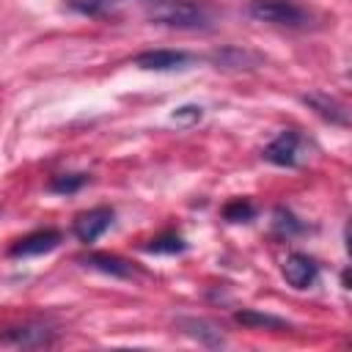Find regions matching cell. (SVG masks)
Segmentation results:
<instances>
[{"mask_svg": "<svg viewBox=\"0 0 352 352\" xmlns=\"http://www.w3.org/2000/svg\"><path fill=\"white\" fill-rule=\"evenodd\" d=\"M283 278L292 289H311L319 280V264L305 253H289L283 258Z\"/></svg>", "mask_w": 352, "mask_h": 352, "instance_id": "52a82bcc", "label": "cell"}, {"mask_svg": "<svg viewBox=\"0 0 352 352\" xmlns=\"http://www.w3.org/2000/svg\"><path fill=\"white\" fill-rule=\"evenodd\" d=\"M250 16L275 28H308L311 14L292 0H253Z\"/></svg>", "mask_w": 352, "mask_h": 352, "instance_id": "3957f363", "label": "cell"}, {"mask_svg": "<svg viewBox=\"0 0 352 352\" xmlns=\"http://www.w3.org/2000/svg\"><path fill=\"white\" fill-rule=\"evenodd\" d=\"M58 245H60V231H55V228H38V231H30V234H25L22 239H16V242L8 248V256H11V258L44 256V253L55 250Z\"/></svg>", "mask_w": 352, "mask_h": 352, "instance_id": "8992f818", "label": "cell"}, {"mask_svg": "<svg viewBox=\"0 0 352 352\" xmlns=\"http://www.w3.org/2000/svg\"><path fill=\"white\" fill-rule=\"evenodd\" d=\"M311 151H314V146H311V140L302 132L283 129V132H278V138H272L267 143V148H264L261 157L267 162L278 165V168H300V165L308 162Z\"/></svg>", "mask_w": 352, "mask_h": 352, "instance_id": "7a4b0ae2", "label": "cell"}, {"mask_svg": "<svg viewBox=\"0 0 352 352\" xmlns=\"http://www.w3.org/2000/svg\"><path fill=\"white\" fill-rule=\"evenodd\" d=\"M3 341L16 344V346H47L52 341V330L41 327V324H25V327H11Z\"/></svg>", "mask_w": 352, "mask_h": 352, "instance_id": "30bf717a", "label": "cell"}, {"mask_svg": "<svg viewBox=\"0 0 352 352\" xmlns=\"http://www.w3.org/2000/svg\"><path fill=\"white\" fill-rule=\"evenodd\" d=\"M245 327H264V330H289V322L272 314H258V311H236L234 316Z\"/></svg>", "mask_w": 352, "mask_h": 352, "instance_id": "4fadbf2b", "label": "cell"}, {"mask_svg": "<svg viewBox=\"0 0 352 352\" xmlns=\"http://www.w3.org/2000/svg\"><path fill=\"white\" fill-rule=\"evenodd\" d=\"M146 16L173 30H209L214 25V11L204 0H151Z\"/></svg>", "mask_w": 352, "mask_h": 352, "instance_id": "6da1fadb", "label": "cell"}, {"mask_svg": "<svg viewBox=\"0 0 352 352\" xmlns=\"http://www.w3.org/2000/svg\"><path fill=\"white\" fill-rule=\"evenodd\" d=\"M82 264L88 270H96V272L110 275V278H132L135 275V267L116 253H88L82 258Z\"/></svg>", "mask_w": 352, "mask_h": 352, "instance_id": "9c48e42d", "label": "cell"}, {"mask_svg": "<svg viewBox=\"0 0 352 352\" xmlns=\"http://www.w3.org/2000/svg\"><path fill=\"white\" fill-rule=\"evenodd\" d=\"M223 217L228 223H248L256 217V206L248 201V198H234L231 204L223 206Z\"/></svg>", "mask_w": 352, "mask_h": 352, "instance_id": "9a60e30c", "label": "cell"}, {"mask_svg": "<svg viewBox=\"0 0 352 352\" xmlns=\"http://www.w3.org/2000/svg\"><path fill=\"white\" fill-rule=\"evenodd\" d=\"M88 184V173H60L50 182V192H58V195H72L77 190H82Z\"/></svg>", "mask_w": 352, "mask_h": 352, "instance_id": "5bb4252c", "label": "cell"}, {"mask_svg": "<svg viewBox=\"0 0 352 352\" xmlns=\"http://www.w3.org/2000/svg\"><path fill=\"white\" fill-rule=\"evenodd\" d=\"M195 63V55L184 50H146L135 55V66L143 72H184Z\"/></svg>", "mask_w": 352, "mask_h": 352, "instance_id": "277c9868", "label": "cell"}, {"mask_svg": "<svg viewBox=\"0 0 352 352\" xmlns=\"http://www.w3.org/2000/svg\"><path fill=\"white\" fill-rule=\"evenodd\" d=\"M302 102H305L319 118H324V121H330V124H336V126H349V110H346L338 99H333V96H327V94H305Z\"/></svg>", "mask_w": 352, "mask_h": 352, "instance_id": "ba28073f", "label": "cell"}, {"mask_svg": "<svg viewBox=\"0 0 352 352\" xmlns=\"http://www.w3.org/2000/svg\"><path fill=\"white\" fill-rule=\"evenodd\" d=\"M258 60H261L258 55H253V52H248V50H236V47H226V50H220V52L214 55L217 69H250V66H256Z\"/></svg>", "mask_w": 352, "mask_h": 352, "instance_id": "7c38bea8", "label": "cell"}, {"mask_svg": "<svg viewBox=\"0 0 352 352\" xmlns=\"http://www.w3.org/2000/svg\"><path fill=\"white\" fill-rule=\"evenodd\" d=\"M184 248H187V242H184L179 234H162V236H157V239H151V242L146 245L148 253H168V256L182 253Z\"/></svg>", "mask_w": 352, "mask_h": 352, "instance_id": "2e32d148", "label": "cell"}, {"mask_svg": "<svg viewBox=\"0 0 352 352\" xmlns=\"http://www.w3.org/2000/svg\"><path fill=\"white\" fill-rule=\"evenodd\" d=\"M275 228L283 231V234H294V231H302V223H294V217L283 209L275 212Z\"/></svg>", "mask_w": 352, "mask_h": 352, "instance_id": "ac0fdd59", "label": "cell"}, {"mask_svg": "<svg viewBox=\"0 0 352 352\" xmlns=\"http://www.w3.org/2000/svg\"><path fill=\"white\" fill-rule=\"evenodd\" d=\"M113 217H116V212H113L110 206H94V209L80 212V214L74 217L72 231H74V236H77L82 245H91V242H96V239L113 226Z\"/></svg>", "mask_w": 352, "mask_h": 352, "instance_id": "5b68a950", "label": "cell"}, {"mask_svg": "<svg viewBox=\"0 0 352 352\" xmlns=\"http://www.w3.org/2000/svg\"><path fill=\"white\" fill-rule=\"evenodd\" d=\"M201 116H204V107H198V104H184V107H179V110L173 113V121L195 124V121H201Z\"/></svg>", "mask_w": 352, "mask_h": 352, "instance_id": "e0dca14e", "label": "cell"}, {"mask_svg": "<svg viewBox=\"0 0 352 352\" xmlns=\"http://www.w3.org/2000/svg\"><path fill=\"white\" fill-rule=\"evenodd\" d=\"M182 327L187 336H192L195 341L206 344V346H220L223 344V333L217 330V324L206 322V319H182Z\"/></svg>", "mask_w": 352, "mask_h": 352, "instance_id": "8fae6325", "label": "cell"}]
</instances>
